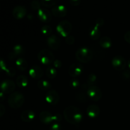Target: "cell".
Masks as SVG:
<instances>
[{"instance_id": "obj_9", "label": "cell", "mask_w": 130, "mask_h": 130, "mask_svg": "<svg viewBox=\"0 0 130 130\" xmlns=\"http://www.w3.org/2000/svg\"><path fill=\"white\" fill-rule=\"evenodd\" d=\"M45 100L48 104L51 105H55L58 104L60 100V96L58 93L55 90H50L46 93Z\"/></svg>"}, {"instance_id": "obj_40", "label": "cell", "mask_w": 130, "mask_h": 130, "mask_svg": "<svg viewBox=\"0 0 130 130\" xmlns=\"http://www.w3.org/2000/svg\"><path fill=\"white\" fill-rule=\"evenodd\" d=\"M17 57L18 56L17 55L15 54L13 52H10V53L8 55V58L10 60H15Z\"/></svg>"}, {"instance_id": "obj_5", "label": "cell", "mask_w": 130, "mask_h": 130, "mask_svg": "<svg viewBox=\"0 0 130 130\" xmlns=\"http://www.w3.org/2000/svg\"><path fill=\"white\" fill-rule=\"evenodd\" d=\"M72 29V24L68 20H62V21L60 22L56 27L57 32L64 38L69 36Z\"/></svg>"}, {"instance_id": "obj_11", "label": "cell", "mask_w": 130, "mask_h": 130, "mask_svg": "<svg viewBox=\"0 0 130 130\" xmlns=\"http://www.w3.org/2000/svg\"><path fill=\"white\" fill-rule=\"evenodd\" d=\"M67 13V9L64 5H55L52 8V14L58 18L63 17Z\"/></svg>"}, {"instance_id": "obj_37", "label": "cell", "mask_w": 130, "mask_h": 130, "mask_svg": "<svg viewBox=\"0 0 130 130\" xmlns=\"http://www.w3.org/2000/svg\"><path fill=\"white\" fill-rule=\"evenodd\" d=\"M53 66H54L55 68H60V67H62V63L60 60L57 59V60H55L54 62L53 63Z\"/></svg>"}, {"instance_id": "obj_44", "label": "cell", "mask_w": 130, "mask_h": 130, "mask_svg": "<svg viewBox=\"0 0 130 130\" xmlns=\"http://www.w3.org/2000/svg\"><path fill=\"white\" fill-rule=\"evenodd\" d=\"M128 67H129V68L130 69V58H129V60H128Z\"/></svg>"}, {"instance_id": "obj_16", "label": "cell", "mask_w": 130, "mask_h": 130, "mask_svg": "<svg viewBox=\"0 0 130 130\" xmlns=\"http://www.w3.org/2000/svg\"><path fill=\"white\" fill-rule=\"evenodd\" d=\"M100 109L99 107L96 104L90 105L86 109V114L90 118H97L100 114Z\"/></svg>"}, {"instance_id": "obj_23", "label": "cell", "mask_w": 130, "mask_h": 130, "mask_svg": "<svg viewBox=\"0 0 130 130\" xmlns=\"http://www.w3.org/2000/svg\"><path fill=\"white\" fill-rule=\"evenodd\" d=\"M99 44L104 48H109L112 44L111 39L108 36H104L100 38Z\"/></svg>"}, {"instance_id": "obj_7", "label": "cell", "mask_w": 130, "mask_h": 130, "mask_svg": "<svg viewBox=\"0 0 130 130\" xmlns=\"http://www.w3.org/2000/svg\"><path fill=\"white\" fill-rule=\"evenodd\" d=\"M112 65L116 70L122 71L126 68L127 62L125 58L121 55H116L112 59Z\"/></svg>"}, {"instance_id": "obj_34", "label": "cell", "mask_w": 130, "mask_h": 130, "mask_svg": "<svg viewBox=\"0 0 130 130\" xmlns=\"http://www.w3.org/2000/svg\"><path fill=\"white\" fill-rule=\"evenodd\" d=\"M75 42V38L73 36H68L66 38V43H67L68 45H72Z\"/></svg>"}, {"instance_id": "obj_36", "label": "cell", "mask_w": 130, "mask_h": 130, "mask_svg": "<svg viewBox=\"0 0 130 130\" xmlns=\"http://www.w3.org/2000/svg\"><path fill=\"white\" fill-rule=\"evenodd\" d=\"M104 20L102 19V18H99L96 20V22H95V25H96L98 27H101L104 25Z\"/></svg>"}, {"instance_id": "obj_4", "label": "cell", "mask_w": 130, "mask_h": 130, "mask_svg": "<svg viewBox=\"0 0 130 130\" xmlns=\"http://www.w3.org/2000/svg\"><path fill=\"white\" fill-rule=\"evenodd\" d=\"M38 58L39 62L44 65H50L55 60L53 52L47 49H43L38 53Z\"/></svg>"}, {"instance_id": "obj_20", "label": "cell", "mask_w": 130, "mask_h": 130, "mask_svg": "<svg viewBox=\"0 0 130 130\" xmlns=\"http://www.w3.org/2000/svg\"><path fill=\"white\" fill-rule=\"evenodd\" d=\"M90 38L93 40H96V39H99L101 36L100 28L95 25L91 27L90 30Z\"/></svg>"}, {"instance_id": "obj_29", "label": "cell", "mask_w": 130, "mask_h": 130, "mask_svg": "<svg viewBox=\"0 0 130 130\" xmlns=\"http://www.w3.org/2000/svg\"><path fill=\"white\" fill-rule=\"evenodd\" d=\"M13 51L19 57V55L24 54V52H25V48L21 44H16V45L14 46Z\"/></svg>"}, {"instance_id": "obj_2", "label": "cell", "mask_w": 130, "mask_h": 130, "mask_svg": "<svg viewBox=\"0 0 130 130\" xmlns=\"http://www.w3.org/2000/svg\"><path fill=\"white\" fill-rule=\"evenodd\" d=\"M25 101L24 96L19 91H15L10 94L8 99V102L12 109H19L21 107Z\"/></svg>"}, {"instance_id": "obj_13", "label": "cell", "mask_w": 130, "mask_h": 130, "mask_svg": "<svg viewBox=\"0 0 130 130\" xmlns=\"http://www.w3.org/2000/svg\"><path fill=\"white\" fill-rule=\"evenodd\" d=\"M38 17L39 20L43 22H50L52 20V13L46 8H41L38 11Z\"/></svg>"}, {"instance_id": "obj_19", "label": "cell", "mask_w": 130, "mask_h": 130, "mask_svg": "<svg viewBox=\"0 0 130 130\" xmlns=\"http://www.w3.org/2000/svg\"><path fill=\"white\" fill-rule=\"evenodd\" d=\"M0 66H1V69L3 71L6 72V74L10 77H13L15 74H16V71L14 69V68L11 67H7V64L6 62L3 60V59L1 60V62H0Z\"/></svg>"}, {"instance_id": "obj_31", "label": "cell", "mask_w": 130, "mask_h": 130, "mask_svg": "<svg viewBox=\"0 0 130 130\" xmlns=\"http://www.w3.org/2000/svg\"><path fill=\"white\" fill-rule=\"evenodd\" d=\"M41 1H36V0H34V1H32L31 3H30V6H31V8L33 10H38L41 8Z\"/></svg>"}, {"instance_id": "obj_17", "label": "cell", "mask_w": 130, "mask_h": 130, "mask_svg": "<svg viewBox=\"0 0 130 130\" xmlns=\"http://www.w3.org/2000/svg\"><path fill=\"white\" fill-rule=\"evenodd\" d=\"M36 116V114L33 110H25L23 111L21 114L22 120L25 123H30L34 119Z\"/></svg>"}, {"instance_id": "obj_15", "label": "cell", "mask_w": 130, "mask_h": 130, "mask_svg": "<svg viewBox=\"0 0 130 130\" xmlns=\"http://www.w3.org/2000/svg\"><path fill=\"white\" fill-rule=\"evenodd\" d=\"M26 8L24 6L18 5L13 8L12 11L13 16L16 19H21L26 15Z\"/></svg>"}, {"instance_id": "obj_38", "label": "cell", "mask_w": 130, "mask_h": 130, "mask_svg": "<svg viewBox=\"0 0 130 130\" xmlns=\"http://www.w3.org/2000/svg\"><path fill=\"white\" fill-rule=\"evenodd\" d=\"M122 76L125 79H130V70H126L122 72Z\"/></svg>"}, {"instance_id": "obj_32", "label": "cell", "mask_w": 130, "mask_h": 130, "mask_svg": "<svg viewBox=\"0 0 130 130\" xmlns=\"http://www.w3.org/2000/svg\"><path fill=\"white\" fill-rule=\"evenodd\" d=\"M69 85L71 88L75 89V88H78L79 86L80 83H79V81L78 79L74 78L70 81Z\"/></svg>"}, {"instance_id": "obj_42", "label": "cell", "mask_w": 130, "mask_h": 130, "mask_svg": "<svg viewBox=\"0 0 130 130\" xmlns=\"http://www.w3.org/2000/svg\"><path fill=\"white\" fill-rule=\"evenodd\" d=\"M5 112V107L2 104H0V116L2 117Z\"/></svg>"}, {"instance_id": "obj_12", "label": "cell", "mask_w": 130, "mask_h": 130, "mask_svg": "<svg viewBox=\"0 0 130 130\" xmlns=\"http://www.w3.org/2000/svg\"><path fill=\"white\" fill-rule=\"evenodd\" d=\"M46 43L48 46L51 49L54 50H58L61 44L60 39H59L58 37L54 35V34H52V35H51L50 36L47 38Z\"/></svg>"}, {"instance_id": "obj_8", "label": "cell", "mask_w": 130, "mask_h": 130, "mask_svg": "<svg viewBox=\"0 0 130 130\" xmlns=\"http://www.w3.org/2000/svg\"><path fill=\"white\" fill-rule=\"evenodd\" d=\"M15 88V83L13 80L6 79L1 82V90L4 93H12Z\"/></svg>"}, {"instance_id": "obj_3", "label": "cell", "mask_w": 130, "mask_h": 130, "mask_svg": "<svg viewBox=\"0 0 130 130\" xmlns=\"http://www.w3.org/2000/svg\"><path fill=\"white\" fill-rule=\"evenodd\" d=\"M76 58L82 63H88L93 58V52L88 47H81L76 51Z\"/></svg>"}, {"instance_id": "obj_39", "label": "cell", "mask_w": 130, "mask_h": 130, "mask_svg": "<svg viewBox=\"0 0 130 130\" xmlns=\"http://www.w3.org/2000/svg\"><path fill=\"white\" fill-rule=\"evenodd\" d=\"M124 38L127 43H130V30L125 33L124 36Z\"/></svg>"}, {"instance_id": "obj_41", "label": "cell", "mask_w": 130, "mask_h": 130, "mask_svg": "<svg viewBox=\"0 0 130 130\" xmlns=\"http://www.w3.org/2000/svg\"><path fill=\"white\" fill-rule=\"evenodd\" d=\"M69 3L72 6H78L81 3V1L79 0H71Z\"/></svg>"}, {"instance_id": "obj_30", "label": "cell", "mask_w": 130, "mask_h": 130, "mask_svg": "<svg viewBox=\"0 0 130 130\" xmlns=\"http://www.w3.org/2000/svg\"><path fill=\"white\" fill-rule=\"evenodd\" d=\"M41 3L43 6H45L47 8H50L55 6L57 1H54V0H42L41 1Z\"/></svg>"}, {"instance_id": "obj_26", "label": "cell", "mask_w": 130, "mask_h": 130, "mask_svg": "<svg viewBox=\"0 0 130 130\" xmlns=\"http://www.w3.org/2000/svg\"><path fill=\"white\" fill-rule=\"evenodd\" d=\"M76 98L79 102H85L88 99L87 93L85 92V90H81V91H77L76 95Z\"/></svg>"}, {"instance_id": "obj_14", "label": "cell", "mask_w": 130, "mask_h": 130, "mask_svg": "<svg viewBox=\"0 0 130 130\" xmlns=\"http://www.w3.org/2000/svg\"><path fill=\"white\" fill-rule=\"evenodd\" d=\"M29 74L32 78L38 79L41 78L43 76L44 71L40 66L38 65H34L29 69Z\"/></svg>"}, {"instance_id": "obj_1", "label": "cell", "mask_w": 130, "mask_h": 130, "mask_svg": "<svg viewBox=\"0 0 130 130\" xmlns=\"http://www.w3.org/2000/svg\"><path fill=\"white\" fill-rule=\"evenodd\" d=\"M63 117L70 124L77 125L83 119V114L79 109L75 106H69L63 110Z\"/></svg>"}, {"instance_id": "obj_22", "label": "cell", "mask_w": 130, "mask_h": 130, "mask_svg": "<svg viewBox=\"0 0 130 130\" xmlns=\"http://www.w3.org/2000/svg\"><path fill=\"white\" fill-rule=\"evenodd\" d=\"M28 79L24 75H20L17 77L16 83L19 87L20 88H25L28 85Z\"/></svg>"}, {"instance_id": "obj_21", "label": "cell", "mask_w": 130, "mask_h": 130, "mask_svg": "<svg viewBox=\"0 0 130 130\" xmlns=\"http://www.w3.org/2000/svg\"><path fill=\"white\" fill-rule=\"evenodd\" d=\"M15 64L18 69L21 71H24L28 67V63L25 59L23 58H18L15 61Z\"/></svg>"}, {"instance_id": "obj_43", "label": "cell", "mask_w": 130, "mask_h": 130, "mask_svg": "<svg viewBox=\"0 0 130 130\" xmlns=\"http://www.w3.org/2000/svg\"><path fill=\"white\" fill-rule=\"evenodd\" d=\"M4 93L2 92V91H1V93H0V99H1V101L2 102L3 100V99H4Z\"/></svg>"}, {"instance_id": "obj_6", "label": "cell", "mask_w": 130, "mask_h": 130, "mask_svg": "<svg viewBox=\"0 0 130 130\" xmlns=\"http://www.w3.org/2000/svg\"><path fill=\"white\" fill-rule=\"evenodd\" d=\"M89 99L93 101H99L102 97V92L99 86H92L88 88L86 91Z\"/></svg>"}, {"instance_id": "obj_10", "label": "cell", "mask_w": 130, "mask_h": 130, "mask_svg": "<svg viewBox=\"0 0 130 130\" xmlns=\"http://www.w3.org/2000/svg\"><path fill=\"white\" fill-rule=\"evenodd\" d=\"M83 67L80 63H74L69 67V74L72 77H76L79 76L82 74Z\"/></svg>"}, {"instance_id": "obj_35", "label": "cell", "mask_w": 130, "mask_h": 130, "mask_svg": "<svg viewBox=\"0 0 130 130\" xmlns=\"http://www.w3.org/2000/svg\"><path fill=\"white\" fill-rule=\"evenodd\" d=\"M50 130H62V126L60 123H52L50 127Z\"/></svg>"}, {"instance_id": "obj_28", "label": "cell", "mask_w": 130, "mask_h": 130, "mask_svg": "<svg viewBox=\"0 0 130 130\" xmlns=\"http://www.w3.org/2000/svg\"><path fill=\"white\" fill-rule=\"evenodd\" d=\"M96 79H97V77H96V76L95 74H90L88 76L87 81H86V83L87 84V85L89 87L92 86H95L94 84L96 83Z\"/></svg>"}, {"instance_id": "obj_25", "label": "cell", "mask_w": 130, "mask_h": 130, "mask_svg": "<svg viewBox=\"0 0 130 130\" xmlns=\"http://www.w3.org/2000/svg\"><path fill=\"white\" fill-rule=\"evenodd\" d=\"M57 74V69L54 66H48L46 70V75L50 79H54Z\"/></svg>"}, {"instance_id": "obj_18", "label": "cell", "mask_w": 130, "mask_h": 130, "mask_svg": "<svg viewBox=\"0 0 130 130\" xmlns=\"http://www.w3.org/2000/svg\"><path fill=\"white\" fill-rule=\"evenodd\" d=\"M52 119H53V114L46 110L42 111L39 114V119L43 124H49L52 123Z\"/></svg>"}, {"instance_id": "obj_24", "label": "cell", "mask_w": 130, "mask_h": 130, "mask_svg": "<svg viewBox=\"0 0 130 130\" xmlns=\"http://www.w3.org/2000/svg\"><path fill=\"white\" fill-rule=\"evenodd\" d=\"M37 85H38V87L40 90H43V91L50 90L52 87V84L49 81L45 79L39 80L38 83H37Z\"/></svg>"}, {"instance_id": "obj_33", "label": "cell", "mask_w": 130, "mask_h": 130, "mask_svg": "<svg viewBox=\"0 0 130 130\" xmlns=\"http://www.w3.org/2000/svg\"><path fill=\"white\" fill-rule=\"evenodd\" d=\"M62 121V116L58 113L55 114L53 115L52 123H59Z\"/></svg>"}, {"instance_id": "obj_27", "label": "cell", "mask_w": 130, "mask_h": 130, "mask_svg": "<svg viewBox=\"0 0 130 130\" xmlns=\"http://www.w3.org/2000/svg\"><path fill=\"white\" fill-rule=\"evenodd\" d=\"M41 32L44 36L49 37L50 36L52 32V27L48 25H44L42 26L41 29Z\"/></svg>"}]
</instances>
